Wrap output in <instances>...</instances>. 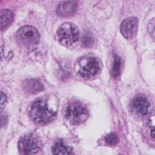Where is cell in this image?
Listing matches in <instances>:
<instances>
[{"label":"cell","mask_w":155,"mask_h":155,"mask_svg":"<svg viewBox=\"0 0 155 155\" xmlns=\"http://www.w3.org/2000/svg\"><path fill=\"white\" fill-rule=\"evenodd\" d=\"M29 114L31 119L39 124H45L53 119L55 111L50 108L44 99H38L30 106Z\"/></svg>","instance_id":"cell-1"},{"label":"cell","mask_w":155,"mask_h":155,"mask_svg":"<svg viewBox=\"0 0 155 155\" xmlns=\"http://www.w3.org/2000/svg\"><path fill=\"white\" fill-rule=\"evenodd\" d=\"M79 31L76 27L70 22H64L59 27L56 32L58 41L65 46H70L79 39Z\"/></svg>","instance_id":"cell-2"},{"label":"cell","mask_w":155,"mask_h":155,"mask_svg":"<svg viewBox=\"0 0 155 155\" xmlns=\"http://www.w3.org/2000/svg\"><path fill=\"white\" fill-rule=\"evenodd\" d=\"M88 113L87 108L81 102L74 101L70 102L65 110L66 118L73 124L79 125L87 119Z\"/></svg>","instance_id":"cell-3"},{"label":"cell","mask_w":155,"mask_h":155,"mask_svg":"<svg viewBox=\"0 0 155 155\" xmlns=\"http://www.w3.org/2000/svg\"><path fill=\"white\" fill-rule=\"evenodd\" d=\"M18 40L26 46H33L39 41L38 31L31 25H25L21 27L16 33Z\"/></svg>","instance_id":"cell-4"},{"label":"cell","mask_w":155,"mask_h":155,"mask_svg":"<svg viewBox=\"0 0 155 155\" xmlns=\"http://www.w3.org/2000/svg\"><path fill=\"white\" fill-rule=\"evenodd\" d=\"M20 150L25 154H36L40 149V145L38 139L33 135L24 136L19 142Z\"/></svg>","instance_id":"cell-5"},{"label":"cell","mask_w":155,"mask_h":155,"mask_svg":"<svg viewBox=\"0 0 155 155\" xmlns=\"http://www.w3.org/2000/svg\"><path fill=\"white\" fill-rule=\"evenodd\" d=\"M100 71V64L98 60L94 57L87 58L85 64L79 70L80 75L84 78H91Z\"/></svg>","instance_id":"cell-6"},{"label":"cell","mask_w":155,"mask_h":155,"mask_svg":"<svg viewBox=\"0 0 155 155\" xmlns=\"http://www.w3.org/2000/svg\"><path fill=\"white\" fill-rule=\"evenodd\" d=\"M138 19L136 17H129L124 20L120 25V31L127 39H131L136 35Z\"/></svg>","instance_id":"cell-7"},{"label":"cell","mask_w":155,"mask_h":155,"mask_svg":"<svg viewBox=\"0 0 155 155\" xmlns=\"http://www.w3.org/2000/svg\"><path fill=\"white\" fill-rule=\"evenodd\" d=\"M132 110L137 114L144 116L148 114L150 110V103L143 96H137L131 102Z\"/></svg>","instance_id":"cell-8"},{"label":"cell","mask_w":155,"mask_h":155,"mask_svg":"<svg viewBox=\"0 0 155 155\" xmlns=\"http://www.w3.org/2000/svg\"><path fill=\"white\" fill-rule=\"evenodd\" d=\"M77 4L74 1H63L60 2L56 8L57 14L62 17H67L76 11Z\"/></svg>","instance_id":"cell-9"},{"label":"cell","mask_w":155,"mask_h":155,"mask_svg":"<svg viewBox=\"0 0 155 155\" xmlns=\"http://www.w3.org/2000/svg\"><path fill=\"white\" fill-rule=\"evenodd\" d=\"M23 88L26 93L29 94H36L44 90V85L38 80L30 79L25 81Z\"/></svg>","instance_id":"cell-10"},{"label":"cell","mask_w":155,"mask_h":155,"mask_svg":"<svg viewBox=\"0 0 155 155\" xmlns=\"http://www.w3.org/2000/svg\"><path fill=\"white\" fill-rule=\"evenodd\" d=\"M51 151L54 154H72V149L66 145L62 140L56 142L51 148Z\"/></svg>","instance_id":"cell-11"},{"label":"cell","mask_w":155,"mask_h":155,"mask_svg":"<svg viewBox=\"0 0 155 155\" xmlns=\"http://www.w3.org/2000/svg\"><path fill=\"white\" fill-rule=\"evenodd\" d=\"M14 19L13 13L8 9L1 10V28L3 30L8 27Z\"/></svg>","instance_id":"cell-12"},{"label":"cell","mask_w":155,"mask_h":155,"mask_svg":"<svg viewBox=\"0 0 155 155\" xmlns=\"http://www.w3.org/2000/svg\"><path fill=\"white\" fill-rule=\"evenodd\" d=\"M121 59L117 55H114L113 66L111 68V74L113 77H117L120 73Z\"/></svg>","instance_id":"cell-13"},{"label":"cell","mask_w":155,"mask_h":155,"mask_svg":"<svg viewBox=\"0 0 155 155\" xmlns=\"http://www.w3.org/2000/svg\"><path fill=\"white\" fill-rule=\"evenodd\" d=\"M94 43V38L92 34L88 31H85L82 38V44L85 47H89Z\"/></svg>","instance_id":"cell-14"},{"label":"cell","mask_w":155,"mask_h":155,"mask_svg":"<svg viewBox=\"0 0 155 155\" xmlns=\"http://www.w3.org/2000/svg\"><path fill=\"white\" fill-rule=\"evenodd\" d=\"M105 140L107 144L110 145H114L118 142L119 138L116 134L110 133L105 136Z\"/></svg>","instance_id":"cell-15"},{"label":"cell","mask_w":155,"mask_h":155,"mask_svg":"<svg viewBox=\"0 0 155 155\" xmlns=\"http://www.w3.org/2000/svg\"><path fill=\"white\" fill-rule=\"evenodd\" d=\"M154 19H153L150 21L148 25V30L150 33L152 35L153 38L154 37Z\"/></svg>","instance_id":"cell-16"},{"label":"cell","mask_w":155,"mask_h":155,"mask_svg":"<svg viewBox=\"0 0 155 155\" xmlns=\"http://www.w3.org/2000/svg\"><path fill=\"white\" fill-rule=\"evenodd\" d=\"M7 101V97L6 95L2 91L1 92V108H3L4 105H5V103Z\"/></svg>","instance_id":"cell-17"}]
</instances>
